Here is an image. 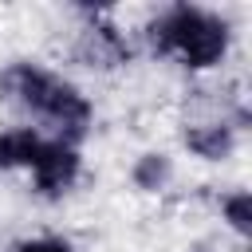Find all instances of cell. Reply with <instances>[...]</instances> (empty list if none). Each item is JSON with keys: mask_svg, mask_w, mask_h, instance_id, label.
<instances>
[{"mask_svg": "<svg viewBox=\"0 0 252 252\" xmlns=\"http://www.w3.org/2000/svg\"><path fill=\"white\" fill-rule=\"evenodd\" d=\"M71 59L87 71H118L130 67L134 59V43L122 32V24L110 12L98 8H79V28L71 39Z\"/></svg>", "mask_w": 252, "mask_h": 252, "instance_id": "3957f363", "label": "cell"}, {"mask_svg": "<svg viewBox=\"0 0 252 252\" xmlns=\"http://www.w3.org/2000/svg\"><path fill=\"white\" fill-rule=\"evenodd\" d=\"M173 177H177V165H173V158L165 150H146L130 165V185L138 193H150V197L154 193H165L173 185Z\"/></svg>", "mask_w": 252, "mask_h": 252, "instance_id": "8992f818", "label": "cell"}, {"mask_svg": "<svg viewBox=\"0 0 252 252\" xmlns=\"http://www.w3.org/2000/svg\"><path fill=\"white\" fill-rule=\"evenodd\" d=\"M220 220L228 224V232H236L240 240L252 232V197L248 189H228L220 197Z\"/></svg>", "mask_w": 252, "mask_h": 252, "instance_id": "52a82bcc", "label": "cell"}, {"mask_svg": "<svg viewBox=\"0 0 252 252\" xmlns=\"http://www.w3.org/2000/svg\"><path fill=\"white\" fill-rule=\"evenodd\" d=\"M0 98L24 110L39 134L63 138L71 146H79L94 122V102L87 91L39 59H12L0 67Z\"/></svg>", "mask_w": 252, "mask_h": 252, "instance_id": "6da1fadb", "label": "cell"}, {"mask_svg": "<svg viewBox=\"0 0 252 252\" xmlns=\"http://www.w3.org/2000/svg\"><path fill=\"white\" fill-rule=\"evenodd\" d=\"M28 173H32L35 197L59 201L83 181V150L63 142V138H43V146H39V154H35Z\"/></svg>", "mask_w": 252, "mask_h": 252, "instance_id": "277c9868", "label": "cell"}, {"mask_svg": "<svg viewBox=\"0 0 252 252\" xmlns=\"http://www.w3.org/2000/svg\"><path fill=\"white\" fill-rule=\"evenodd\" d=\"M232 39H236V32L224 12L205 8V4H185V0L158 8L142 28L146 51L154 59H173L189 75L217 71L228 59Z\"/></svg>", "mask_w": 252, "mask_h": 252, "instance_id": "7a4b0ae2", "label": "cell"}, {"mask_svg": "<svg viewBox=\"0 0 252 252\" xmlns=\"http://www.w3.org/2000/svg\"><path fill=\"white\" fill-rule=\"evenodd\" d=\"M8 252H75V244L67 236H24Z\"/></svg>", "mask_w": 252, "mask_h": 252, "instance_id": "ba28073f", "label": "cell"}, {"mask_svg": "<svg viewBox=\"0 0 252 252\" xmlns=\"http://www.w3.org/2000/svg\"><path fill=\"white\" fill-rule=\"evenodd\" d=\"M47 134H39L32 122H20V126H8L0 130V173H12V169H32L39 146H43Z\"/></svg>", "mask_w": 252, "mask_h": 252, "instance_id": "5b68a950", "label": "cell"}]
</instances>
